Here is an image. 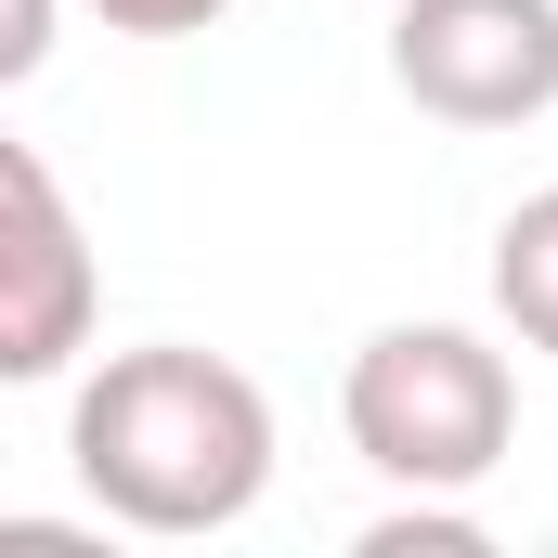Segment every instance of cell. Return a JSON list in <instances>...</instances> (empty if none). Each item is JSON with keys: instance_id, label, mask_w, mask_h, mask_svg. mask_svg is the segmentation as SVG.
<instances>
[{"instance_id": "2", "label": "cell", "mask_w": 558, "mask_h": 558, "mask_svg": "<svg viewBox=\"0 0 558 558\" xmlns=\"http://www.w3.org/2000/svg\"><path fill=\"white\" fill-rule=\"evenodd\" d=\"M338 428L390 494H468L520 441V377L468 325H377L338 377Z\"/></svg>"}, {"instance_id": "3", "label": "cell", "mask_w": 558, "mask_h": 558, "mask_svg": "<svg viewBox=\"0 0 558 558\" xmlns=\"http://www.w3.org/2000/svg\"><path fill=\"white\" fill-rule=\"evenodd\" d=\"M390 78L441 131H520L558 105V0H403Z\"/></svg>"}, {"instance_id": "7", "label": "cell", "mask_w": 558, "mask_h": 558, "mask_svg": "<svg viewBox=\"0 0 558 558\" xmlns=\"http://www.w3.org/2000/svg\"><path fill=\"white\" fill-rule=\"evenodd\" d=\"M92 13H105L118 39H208L234 0H92Z\"/></svg>"}, {"instance_id": "8", "label": "cell", "mask_w": 558, "mask_h": 558, "mask_svg": "<svg viewBox=\"0 0 558 558\" xmlns=\"http://www.w3.org/2000/svg\"><path fill=\"white\" fill-rule=\"evenodd\" d=\"M52 13H65V0H0V92L52 65Z\"/></svg>"}, {"instance_id": "4", "label": "cell", "mask_w": 558, "mask_h": 558, "mask_svg": "<svg viewBox=\"0 0 558 558\" xmlns=\"http://www.w3.org/2000/svg\"><path fill=\"white\" fill-rule=\"evenodd\" d=\"M92 312H105V274H92L65 182L39 169V143L0 131V390L65 377L92 351Z\"/></svg>"}, {"instance_id": "1", "label": "cell", "mask_w": 558, "mask_h": 558, "mask_svg": "<svg viewBox=\"0 0 558 558\" xmlns=\"http://www.w3.org/2000/svg\"><path fill=\"white\" fill-rule=\"evenodd\" d=\"M65 454H78V494L118 533L195 546V533H234L260 507V481H274V403H260L247 364L156 338V351H105L78 377Z\"/></svg>"}, {"instance_id": "5", "label": "cell", "mask_w": 558, "mask_h": 558, "mask_svg": "<svg viewBox=\"0 0 558 558\" xmlns=\"http://www.w3.org/2000/svg\"><path fill=\"white\" fill-rule=\"evenodd\" d=\"M494 312H507L520 351H558V182L520 195L507 234H494Z\"/></svg>"}, {"instance_id": "6", "label": "cell", "mask_w": 558, "mask_h": 558, "mask_svg": "<svg viewBox=\"0 0 558 558\" xmlns=\"http://www.w3.org/2000/svg\"><path fill=\"white\" fill-rule=\"evenodd\" d=\"M364 558H494V533H481L468 507H441V494H416V507L364 520Z\"/></svg>"}]
</instances>
